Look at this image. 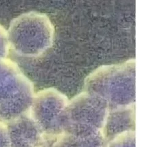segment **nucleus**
Returning a JSON list of instances; mask_svg holds the SVG:
<instances>
[{
    "label": "nucleus",
    "instance_id": "20e7f679",
    "mask_svg": "<svg viewBox=\"0 0 147 147\" xmlns=\"http://www.w3.org/2000/svg\"><path fill=\"white\" fill-rule=\"evenodd\" d=\"M54 28L44 14L29 12L13 20L7 32L10 47L18 55L35 57L52 45Z\"/></svg>",
    "mask_w": 147,
    "mask_h": 147
},
{
    "label": "nucleus",
    "instance_id": "6e6552de",
    "mask_svg": "<svg viewBox=\"0 0 147 147\" xmlns=\"http://www.w3.org/2000/svg\"><path fill=\"white\" fill-rule=\"evenodd\" d=\"M9 48L7 32L0 25V59L6 57Z\"/></svg>",
    "mask_w": 147,
    "mask_h": 147
},
{
    "label": "nucleus",
    "instance_id": "0eeeda50",
    "mask_svg": "<svg viewBox=\"0 0 147 147\" xmlns=\"http://www.w3.org/2000/svg\"><path fill=\"white\" fill-rule=\"evenodd\" d=\"M128 131H135V105L109 110L103 131L107 142L116 136Z\"/></svg>",
    "mask_w": 147,
    "mask_h": 147
},
{
    "label": "nucleus",
    "instance_id": "39448f33",
    "mask_svg": "<svg viewBox=\"0 0 147 147\" xmlns=\"http://www.w3.org/2000/svg\"><path fill=\"white\" fill-rule=\"evenodd\" d=\"M68 102L66 96L55 88L35 94L29 112L47 141H54L63 133L61 115Z\"/></svg>",
    "mask_w": 147,
    "mask_h": 147
},
{
    "label": "nucleus",
    "instance_id": "423d86ee",
    "mask_svg": "<svg viewBox=\"0 0 147 147\" xmlns=\"http://www.w3.org/2000/svg\"><path fill=\"white\" fill-rule=\"evenodd\" d=\"M6 124L10 147H44L47 141L29 112Z\"/></svg>",
    "mask_w": 147,
    "mask_h": 147
},
{
    "label": "nucleus",
    "instance_id": "f03ea898",
    "mask_svg": "<svg viewBox=\"0 0 147 147\" xmlns=\"http://www.w3.org/2000/svg\"><path fill=\"white\" fill-rule=\"evenodd\" d=\"M34 86L17 64L0 59V121L7 123L30 111Z\"/></svg>",
    "mask_w": 147,
    "mask_h": 147
},
{
    "label": "nucleus",
    "instance_id": "7ed1b4c3",
    "mask_svg": "<svg viewBox=\"0 0 147 147\" xmlns=\"http://www.w3.org/2000/svg\"><path fill=\"white\" fill-rule=\"evenodd\" d=\"M109 112L107 102L85 91L69 100L63 112V132L75 136H91L103 132Z\"/></svg>",
    "mask_w": 147,
    "mask_h": 147
},
{
    "label": "nucleus",
    "instance_id": "f257e3e1",
    "mask_svg": "<svg viewBox=\"0 0 147 147\" xmlns=\"http://www.w3.org/2000/svg\"><path fill=\"white\" fill-rule=\"evenodd\" d=\"M135 67L134 59L101 66L86 78L85 91L107 102L109 110L134 106Z\"/></svg>",
    "mask_w": 147,
    "mask_h": 147
},
{
    "label": "nucleus",
    "instance_id": "1a4fd4ad",
    "mask_svg": "<svg viewBox=\"0 0 147 147\" xmlns=\"http://www.w3.org/2000/svg\"><path fill=\"white\" fill-rule=\"evenodd\" d=\"M0 147H10L6 124L0 121Z\"/></svg>",
    "mask_w": 147,
    "mask_h": 147
}]
</instances>
